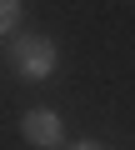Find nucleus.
<instances>
[{"label":"nucleus","mask_w":135,"mask_h":150,"mask_svg":"<svg viewBox=\"0 0 135 150\" xmlns=\"http://www.w3.org/2000/svg\"><path fill=\"white\" fill-rule=\"evenodd\" d=\"M20 135H25L35 150H55V145L65 140V125H60V115H55V110H25Z\"/></svg>","instance_id":"2"},{"label":"nucleus","mask_w":135,"mask_h":150,"mask_svg":"<svg viewBox=\"0 0 135 150\" xmlns=\"http://www.w3.org/2000/svg\"><path fill=\"white\" fill-rule=\"evenodd\" d=\"M5 60H10V70L20 75V80H45V75H55V65H60V50H55L50 35H40V30H20V35H10Z\"/></svg>","instance_id":"1"},{"label":"nucleus","mask_w":135,"mask_h":150,"mask_svg":"<svg viewBox=\"0 0 135 150\" xmlns=\"http://www.w3.org/2000/svg\"><path fill=\"white\" fill-rule=\"evenodd\" d=\"M65 150H105V145H95V140H80V145H65Z\"/></svg>","instance_id":"4"},{"label":"nucleus","mask_w":135,"mask_h":150,"mask_svg":"<svg viewBox=\"0 0 135 150\" xmlns=\"http://www.w3.org/2000/svg\"><path fill=\"white\" fill-rule=\"evenodd\" d=\"M20 20V0H0V35H10Z\"/></svg>","instance_id":"3"}]
</instances>
